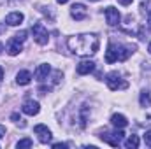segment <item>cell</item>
<instances>
[{"instance_id":"cell-22","label":"cell","mask_w":151,"mask_h":149,"mask_svg":"<svg viewBox=\"0 0 151 149\" xmlns=\"http://www.w3.org/2000/svg\"><path fill=\"white\" fill-rule=\"evenodd\" d=\"M53 148L55 149H63V148H67V144H53Z\"/></svg>"},{"instance_id":"cell-20","label":"cell","mask_w":151,"mask_h":149,"mask_svg":"<svg viewBox=\"0 0 151 149\" xmlns=\"http://www.w3.org/2000/svg\"><path fill=\"white\" fill-rule=\"evenodd\" d=\"M27 35H28V34H27L25 30H21V32H18V34L14 35V39L19 40V42H25V40H27Z\"/></svg>"},{"instance_id":"cell-14","label":"cell","mask_w":151,"mask_h":149,"mask_svg":"<svg viewBox=\"0 0 151 149\" xmlns=\"http://www.w3.org/2000/svg\"><path fill=\"white\" fill-rule=\"evenodd\" d=\"M30 81H32V74L28 70H19L16 75V82L19 86H27V84H30Z\"/></svg>"},{"instance_id":"cell-5","label":"cell","mask_w":151,"mask_h":149,"mask_svg":"<svg viewBox=\"0 0 151 149\" xmlns=\"http://www.w3.org/2000/svg\"><path fill=\"white\" fill-rule=\"evenodd\" d=\"M70 16L74 18L76 21L86 19V18H88V9H86V5H84V4H74V5L70 7Z\"/></svg>"},{"instance_id":"cell-3","label":"cell","mask_w":151,"mask_h":149,"mask_svg":"<svg viewBox=\"0 0 151 149\" xmlns=\"http://www.w3.org/2000/svg\"><path fill=\"white\" fill-rule=\"evenodd\" d=\"M32 34H34V40L40 44V46H46L47 44V40H49V34H47V30H46V27L42 25V23H35L34 27H32Z\"/></svg>"},{"instance_id":"cell-12","label":"cell","mask_w":151,"mask_h":149,"mask_svg":"<svg viewBox=\"0 0 151 149\" xmlns=\"http://www.w3.org/2000/svg\"><path fill=\"white\" fill-rule=\"evenodd\" d=\"M49 72H51V67L47 63H40L37 69H35V79L37 81H44V79H47Z\"/></svg>"},{"instance_id":"cell-24","label":"cell","mask_w":151,"mask_h":149,"mask_svg":"<svg viewBox=\"0 0 151 149\" xmlns=\"http://www.w3.org/2000/svg\"><path fill=\"white\" fill-rule=\"evenodd\" d=\"M4 135H5V126H2V125H0V139H2Z\"/></svg>"},{"instance_id":"cell-11","label":"cell","mask_w":151,"mask_h":149,"mask_svg":"<svg viewBox=\"0 0 151 149\" xmlns=\"http://www.w3.org/2000/svg\"><path fill=\"white\" fill-rule=\"evenodd\" d=\"M93 69H95V63L91 60H84V62H81L77 65V74L86 75V74H90V72H93Z\"/></svg>"},{"instance_id":"cell-21","label":"cell","mask_w":151,"mask_h":149,"mask_svg":"<svg viewBox=\"0 0 151 149\" xmlns=\"http://www.w3.org/2000/svg\"><path fill=\"white\" fill-rule=\"evenodd\" d=\"M144 142H146V146L151 148V130H148V132L144 133Z\"/></svg>"},{"instance_id":"cell-28","label":"cell","mask_w":151,"mask_h":149,"mask_svg":"<svg viewBox=\"0 0 151 149\" xmlns=\"http://www.w3.org/2000/svg\"><path fill=\"white\" fill-rule=\"evenodd\" d=\"M2 51H4V44L0 42V53H2Z\"/></svg>"},{"instance_id":"cell-25","label":"cell","mask_w":151,"mask_h":149,"mask_svg":"<svg viewBox=\"0 0 151 149\" xmlns=\"http://www.w3.org/2000/svg\"><path fill=\"white\" fill-rule=\"evenodd\" d=\"M148 23H150V27H151V11L148 12Z\"/></svg>"},{"instance_id":"cell-1","label":"cell","mask_w":151,"mask_h":149,"mask_svg":"<svg viewBox=\"0 0 151 149\" xmlns=\"http://www.w3.org/2000/svg\"><path fill=\"white\" fill-rule=\"evenodd\" d=\"M99 37L93 34H81V35H74L69 37L67 46L69 49L77 54V56H93L99 51Z\"/></svg>"},{"instance_id":"cell-19","label":"cell","mask_w":151,"mask_h":149,"mask_svg":"<svg viewBox=\"0 0 151 149\" xmlns=\"http://www.w3.org/2000/svg\"><path fill=\"white\" fill-rule=\"evenodd\" d=\"M34 146V142H32V139H21L18 144H16V148L18 149H25V148H32Z\"/></svg>"},{"instance_id":"cell-15","label":"cell","mask_w":151,"mask_h":149,"mask_svg":"<svg viewBox=\"0 0 151 149\" xmlns=\"http://www.w3.org/2000/svg\"><path fill=\"white\" fill-rule=\"evenodd\" d=\"M111 123H113L114 128H125V126L128 125V121H127V117H125L123 114H113Z\"/></svg>"},{"instance_id":"cell-17","label":"cell","mask_w":151,"mask_h":149,"mask_svg":"<svg viewBox=\"0 0 151 149\" xmlns=\"http://www.w3.org/2000/svg\"><path fill=\"white\" fill-rule=\"evenodd\" d=\"M125 148L127 149H137L139 148V137H137V135H130V137L125 140Z\"/></svg>"},{"instance_id":"cell-18","label":"cell","mask_w":151,"mask_h":149,"mask_svg":"<svg viewBox=\"0 0 151 149\" xmlns=\"http://www.w3.org/2000/svg\"><path fill=\"white\" fill-rule=\"evenodd\" d=\"M141 105L142 107H151V91H142L141 93Z\"/></svg>"},{"instance_id":"cell-23","label":"cell","mask_w":151,"mask_h":149,"mask_svg":"<svg viewBox=\"0 0 151 149\" xmlns=\"http://www.w3.org/2000/svg\"><path fill=\"white\" fill-rule=\"evenodd\" d=\"M118 2H119L121 5H130V4H132V0H118Z\"/></svg>"},{"instance_id":"cell-6","label":"cell","mask_w":151,"mask_h":149,"mask_svg":"<svg viewBox=\"0 0 151 149\" xmlns=\"http://www.w3.org/2000/svg\"><path fill=\"white\" fill-rule=\"evenodd\" d=\"M34 132H35V135L39 137V140L42 142V144H47L49 140H51V130L46 126V125H35L34 126Z\"/></svg>"},{"instance_id":"cell-27","label":"cell","mask_w":151,"mask_h":149,"mask_svg":"<svg viewBox=\"0 0 151 149\" xmlns=\"http://www.w3.org/2000/svg\"><path fill=\"white\" fill-rule=\"evenodd\" d=\"M56 2H58V4H67L69 0H56Z\"/></svg>"},{"instance_id":"cell-9","label":"cell","mask_w":151,"mask_h":149,"mask_svg":"<svg viewBox=\"0 0 151 149\" xmlns=\"http://www.w3.org/2000/svg\"><path fill=\"white\" fill-rule=\"evenodd\" d=\"M23 19H25V16H23L21 12H9V14L5 16V23H7L9 27H18V25L23 23Z\"/></svg>"},{"instance_id":"cell-10","label":"cell","mask_w":151,"mask_h":149,"mask_svg":"<svg viewBox=\"0 0 151 149\" xmlns=\"http://www.w3.org/2000/svg\"><path fill=\"white\" fill-rule=\"evenodd\" d=\"M21 111L25 112L27 116H35V114H39L40 107H39L37 102H34V100H28V102H25V104H23Z\"/></svg>"},{"instance_id":"cell-4","label":"cell","mask_w":151,"mask_h":149,"mask_svg":"<svg viewBox=\"0 0 151 149\" xmlns=\"http://www.w3.org/2000/svg\"><path fill=\"white\" fill-rule=\"evenodd\" d=\"M104 142H107L109 146H113V148H118L121 142H123V139H125V133L121 132V128L118 130V132H114V133H104L102 137H100Z\"/></svg>"},{"instance_id":"cell-8","label":"cell","mask_w":151,"mask_h":149,"mask_svg":"<svg viewBox=\"0 0 151 149\" xmlns=\"http://www.w3.org/2000/svg\"><path fill=\"white\" fill-rule=\"evenodd\" d=\"M135 51V46L132 44H127V46H116V53H118V62H125L132 53Z\"/></svg>"},{"instance_id":"cell-26","label":"cell","mask_w":151,"mask_h":149,"mask_svg":"<svg viewBox=\"0 0 151 149\" xmlns=\"http://www.w3.org/2000/svg\"><path fill=\"white\" fill-rule=\"evenodd\" d=\"M4 79V70H2V67H0V81Z\"/></svg>"},{"instance_id":"cell-2","label":"cell","mask_w":151,"mask_h":149,"mask_svg":"<svg viewBox=\"0 0 151 149\" xmlns=\"http://www.w3.org/2000/svg\"><path fill=\"white\" fill-rule=\"evenodd\" d=\"M106 82H107L109 90H113V91H118V90H127V88H128V82H127L125 79H121V75L118 74V72H111V74L107 75Z\"/></svg>"},{"instance_id":"cell-7","label":"cell","mask_w":151,"mask_h":149,"mask_svg":"<svg viewBox=\"0 0 151 149\" xmlns=\"http://www.w3.org/2000/svg\"><path fill=\"white\" fill-rule=\"evenodd\" d=\"M104 14H106V19H107L109 27H116L119 23V19H121V14H119V11L116 7H106Z\"/></svg>"},{"instance_id":"cell-29","label":"cell","mask_w":151,"mask_h":149,"mask_svg":"<svg viewBox=\"0 0 151 149\" xmlns=\"http://www.w3.org/2000/svg\"><path fill=\"white\" fill-rule=\"evenodd\" d=\"M148 51H150V54H151V42H150V46H148Z\"/></svg>"},{"instance_id":"cell-30","label":"cell","mask_w":151,"mask_h":149,"mask_svg":"<svg viewBox=\"0 0 151 149\" xmlns=\"http://www.w3.org/2000/svg\"><path fill=\"white\" fill-rule=\"evenodd\" d=\"M91 2H99V0H91Z\"/></svg>"},{"instance_id":"cell-13","label":"cell","mask_w":151,"mask_h":149,"mask_svg":"<svg viewBox=\"0 0 151 149\" xmlns=\"http://www.w3.org/2000/svg\"><path fill=\"white\" fill-rule=\"evenodd\" d=\"M21 44H23V42H19V40H16V39L12 37L11 40H9L7 53H9L11 56H16V54H19V53H21Z\"/></svg>"},{"instance_id":"cell-16","label":"cell","mask_w":151,"mask_h":149,"mask_svg":"<svg viewBox=\"0 0 151 149\" xmlns=\"http://www.w3.org/2000/svg\"><path fill=\"white\" fill-rule=\"evenodd\" d=\"M106 62H107V63H114V62H118L116 44H109V47H107V51H106Z\"/></svg>"}]
</instances>
